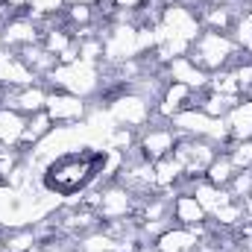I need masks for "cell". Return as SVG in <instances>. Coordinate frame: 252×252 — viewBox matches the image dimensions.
I'll list each match as a JSON object with an SVG mask.
<instances>
[{
    "label": "cell",
    "mask_w": 252,
    "mask_h": 252,
    "mask_svg": "<svg viewBox=\"0 0 252 252\" xmlns=\"http://www.w3.org/2000/svg\"><path fill=\"white\" fill-rule=\"evenodd\" d=\"M103 161H106V150L94 147V144H85L79 150L59 153L50 161H44L41 173H38V182L47 193L59 196L62 202H76L85 190L100 185Z\"/></svg>",
    "instance_id": "1"
},
{
    "label": "cell",
    "mask_w": 252,
    "mask_h": 252,
    "mask_svg": "<svg viewBox=\"0 0 252 252\" xmlns=\"http://www.w3.org/2000/svg\"><path fill=\"white\" fill-rule=\"evenodd\" d=\"M238 44L232 41L229 32H214V30H202V35L190 44L188 59L199 70L205 73H214V70H223L238 59Z\"/></svg>",
    "instance_id": "2"
},
{
    "label": "cell",
    "mask_w": 252,
    "mask_h": 252,
    "mask_svg": "<svg viewBox=\"0 0 252 252\" xmlns=\"http://www.w3.org/2000/svg\"><path fill=\"white\" fill-rule=\"evenodd\" d=\"M106 109H109L112 121H115L118 126L141 129V126H147V121H150V115H153L156 106H153L147 97L135 94V91H124V94H118Z\"/></svg>",
    "instance_id": "3"
},
{
    "label": "cell",
    "mask_w": 252,
    "mask_h": 252,
    "mask_svg": "<svg viewBox=\"0 0 252 252\" xmlns=\"http://www.w3.org/2000/svg\"><path fill=\"white\" fill-rule=\"evenodd\" d=\"M88 100H82V97H76V94H67V91H50V97H47V115H50V121L56 126H76L82 124L85 118H88Z\"/></svg>",
    "instance_id": "4"
},
{
    "label": "cell",
    "mask_w": 252,
    "mask_h": 252,
    "mask_svg": "<svg viewBox=\"0 0 252 252\" xmlns=\"http://www.w3.org/2000/svg\"><path fill=\"white\" fill-rule=\"evenodd\" d=\"M161 30L167 32V35H176V38H185L188 44H193L199 35H202V24H199V18H196V12L193 9H185V6H179V3H167L164 6V12H161Z\"/></svg>",
    "instance_id": "5"
},
{
    "label": "cell",
    "mask_w": 252,
    "mask_h": 252,
    "mask_svg": "<svg viewBox=\"0 0 252 252\" xmlns=\"http://www.w3.org/2000/svg\"><path fill=\"white\" fill-rule=\"evenodd\" d=\"M41 30L32 18H6L3 21V47L6 50H21L27 44H38Z\"/></svg>",
    "instance_id": "6"
},
{
    "label": "cell",
    "mask_w": 252,
    "mask_h": 252,
    "mask_svg": "<svg viewBox=\"0 0 252 252\" xmlns=\"http://www.w3.org/2000/svg\"><path fill=\"white\" fill-rule=\"evenodd\" d=\"M164 73H167L170 82H182V85H188V88H205V85H208V73L199 70L188 56H179V59L167 62Z\"/></svg>",
    "instance_id": "7"
},
{
    "label": "cell",
    "mask_w": 252,
    "mask_h": 252,
    "mask_svg": "<svg viewBox=\"0 0 252 252\" xmlns=\"http://www.w3.org/2000/svg\"><path fill=\"white\" fill-rule=\"evenodd\" d=\"M173 220H176L179 226L193 229V226H202V223L208 220V214L202 211V205L196 202V196H193L190 190H185V193H176V196H173Z\"/></svg>",
    "instance_id": "8"
},
{
    "label": "cell",
    "mask_w": 252,
    "mask_h": 252,
    "mask_svg": "<svg viewBox=\"0 0 252 252\" xmlns=\"http://www.w3.org/2000/svg\"><path fill=\"white\" fill-rule=\"evenodd\" d=\"M226 124H229V132L235 141L252 138V100L241 97V103L226 115Z\"/></svg>",
    "instance_id": "9"
},
{
    "label": "cell",
    "mask_w": 252,
    "mask_h": 252,
    "mask_svg": "<svg viewBox=\"0 0 252 252\" xmlns=\"http://www.w3.org/2000/svg\"><path fill=\"white\" fill-rule=\"evenodd\" d=\"M24 129H27V115H24V112H18V109H6V106L0 109V141H3V144L18 147Z\"/></svg>",
    "instance_id": "10"
},
{
    "label": "cell",
    "mask_w": 252,
    "mask_h": 252,
    "mask_svg": "<svg viewBox=\"0 0 252 252\" xmlns=\"http://www.w3.org/2000/svg\"><path fill=\"white\" fill-rule=\"evenodd\" d=\"M238 170H235V164H232V158H229V153H217L214 156V161L208 164V170H205V182H211V185H217V188H229V182H232V176H235Z\"/></svg>",
    "instance_id": "11"
},
{
    "label": "cell",
    "mask_w": 252,
    "mask_h": 252,
    "mask_svg": "<svg viewBox=\"0 0 252 252\" xmlns=\"http://www.w3.org/2000/svg\"><path fill=\"white\" fill-rule=\"evenodd\" d=\"M226 190L232 193V199H247L252 193V170H238Z\"/></svg>",
    "instance_id": "12"
},
{
    "label": "cell",
    "mask_w": 252,
    "mask_h": 252,
    "mask_svg": "<svg viewBox=\"0 0 252 252\" xmlns=\"http://www.w3.org/2000/svg\"><path fill=\"white\" fill-rule=\"evenodd\" d=\"M30 18H50L64 9V0H30Z\"/></svg>",
    "instance_id": "13"
},
{
    "label": "cell",
    "mask_w": 252,
    "mask_h": 252,
    "mask_svg": "<svg viewBox=\"0 0 252 252\" xmlns=\"http://www.w3.org/2000/svg\"><path fill=\"white\" fill-rule=\"evenodd\" d=\"M115 3H118V9H132V12H135V9H141L147 0H115Z\"/></svg>",
    "instance_id": "14"
},
{
    "label": "cell",
    "mask_w": 252,
    "mask_h": 252,
    "mask_svg": "<svg viewBox=\"0 0 252 252\" xmlns=\"http://www.w3.org/2000/svg\"><path fill=\"white\" fill-rule=\"evenodd\" d=\"M241 205H244V220L252 223V193L247 196V199H241Z\"/></svg>",
    "instance_id": "15"
},
{
    "label": "cell",
    "mask_w": 252,
    "mask_h": 252,
    "mask_svg": "<svg viewBox=\"0 0 252 252\" xmlns=\"http://www.w3.org/2000/svg\"><path fill=\"white\" fill-rule=\"evenodd\" d=\"M64 6H94V0H64Z\"/></svg>",
    "instance_id": "16"
},
{
    "label": "cell",
    "mask_w": 252,
    "mask_h": 252,
    "mask_svg": "<svg viewBox=\"0 0 252 252\" xmlns=\"http://www.w3.org/2000/svg\"><path fill=\"white\" fill-rule=\"evenodd\" d=\"M0 252H6V232L0 229Z\"/></svg>",
    "instance_id": "17"
},
{
    "label": "cell",
    "mask_w": 252,
    "mask_h": 252,
    "mask_svg": "<svg viewBox=\"0 0 252 252\" xmlns=\"http://www.w3.org/2000/svg\"><path fill=\"white\" fill-rule=\"evenodd\" d=\"M0 50H3V24H0Z\"/></svg>",
    "instance_id": "18"
}]
</instances>
